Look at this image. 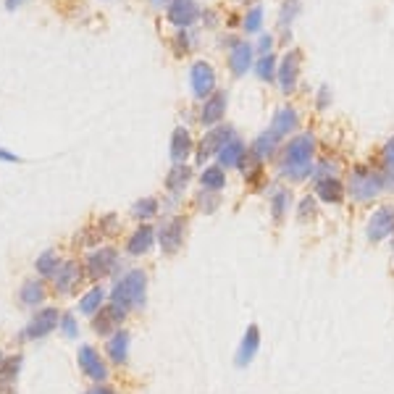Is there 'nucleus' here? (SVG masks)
I'll list each match as a JSON object with an SVG mask.
<instances>
[{
	"instance_id": "16",
	"label": "nucleus",
	"mask_w": 394,
	"mask_h": 394,
	"mask_svg": "<svg viewBox=\"0 0 394 394\" xmlns=\"http://www.w3.org/2000/svg\"><path fill=\"white\" fill-rule=\"evenodd\" d=\"M58 324H61L58 307H39L37 313L32 315V321L27 324V329L21 331V336H24V339H42V336H48Z\"/></svg>"
},
{
	"instance_id": "9",
	"label": "nucleus",
	"mask_w": 394,
	"mask_h": 394,
	"mask_svg": "<svg viewBox=\"0 0 394 394\" xmlns=\"http://www.w3.org/2000/svg\"><path fill=\"white\" fill-rule=\"evenodd\" d=\"M84 279H87L84 266H79L77 260H61L58 271L53 274V289L58 295H74Z\"/></svg>"
},
{
	"instance_id": "43",
	"label": "nucleus",
	"mask_w": 394,
	"mask_h": 394,
	"mask_svg": "<svg viewBox=\"0 0 394 394\" xmlns=\"http://www.w3.org/2000/svg\"><path fill=\"white\" fill-rule=\"evenodd\" d=\"M200 19H203V24H205V30H216V27H218V13H216V11L205 8Z\"/></svg>"
},
{
	"instance_id": "47",
	"label": "nucleus",
	"mask_w": 394,
	"mask_h": 394,
	"mask_svg": "<svg viewBox=\"0 0 394 394\" xmlns=\"http://www.w3.org/2000/svg\"><path fill=\"white\" fill-rule=\"evenodd\" d=\"M150 3H153L155 8H166V6H168V3H171V0H150Z\"/></svg>"
},
{
	"instance_id": "23",
	"label": "nucleus",
	"mask_w": 394,
	"mask_h": 394,
	"mask_svg": "<svg viewBox=\"0 0 394 394\" xmlns=\"http://www.w3.org/2000/svg\"><path fill=\"white\" fill-rule=\"evenodd\" d=\"M292 205H295V192H292L289 187H276L274 192H271V200H268L274 224H284L286 218H289Z\"/></svg>"
},
{
	"instance_id": "35",
	"label": "nucleus",
	"mask_w": 394,
	"mask_h": 394,
	"mask_svg": "<svg viewBox=\"0 0 394 394\" xmlns=\"http://www.w3.org/2000/svg\"><path fill=\"white\" fill-rule=\"evenodd\" d=\"M297 16H300V0H284L281 8H279V21H276V27L281 32H289V27L295 24Z\"/></svg>"
},
{
	"instance_id": "26",
	"label": "nucleus",
	"mask_w": 394,
	"mask_h": 394,
	"mask_svg": "<svg viewBox=\"0 0 394 394\" xmlns=\"http://www.w3.org/2000/svg\"><path fill=\"white\" fill-rule=\"evenodd\" d=\"M110 363L113 365H127L129 360V331L127 329H118L116 334H110L108 345H106Z\"/></svg>"
},
{
	"instance_id": "19",
	"label": "nucleus",
	"mask_w": 394,
	"mask_h": 394,
	"mask_svg": "<svg viewBox=\"0 0 394 394\" xmlns=\"http://www.w3.org/2000/svg\"><path fill=\"white\" fill-rule=\"evenodd\" d=\"M281 145H284V139H279L271 129H266V132H260V134L253 139V145H250V155H255L260 163H271V160L279 158Z\"/></svg>"
},
{
	"instance_id": "17",
	"label": "nucleus",
	"mask_w": 394,
	"mask_h": 394,
	"mask_svg": "<svg viewBox=\"0 0 394 394\" xmlns=\"http://www.w3.org/2000/svg\"><path fill=\"white\" fill-rule=\"evenodd\" d=\"M313 195H315V200H321L326 205H342L347 200V184L339 177L315 179Z\"/></svg>"
},
{
	"instance_id": "46",
	"label": "nucleus",
	"mask_w": 394,
	"mask_h": 394,
	"mask_svg": "<svg viewBox=\"0 0 394 394\" xmlns=\"http://www.w3.org/2000/svg\"><path fill=\"white\" fill-rule=\"evenodd\" d=\"M24 3H27V0H6V8H8V11H16V8H21Z\"/></svg>"
},
{
	"instance_id": "37",
	"label": "nucleus",
	"mask_w": 394,
	"mask_h": 394,
	"mask_svg": "<svg viewBox=\"0 0 394 394\" xmlns=\"http://www.w3.org/2000/svg\"><path fill=\"white\" fill-rule=\"evenodd\" d=\"M37 274L39 276H48V279H53V274L58 271V266H61V258H58V253L56 250H45L42 255L37 258Z\"/></svg>"
},
{
	"instance_id": "8",
	"label": "nucleus",
	"mask_w": 394,
	"mask_h": 394,
	"mask_svg": "<svg viewBox=\"0 0 394 394\" xmlns=\"http://www.w3.org/2000/svg\"><path fill=\"white\" fill-rule=\"evenodd\" d=\"M184 234H187V218L184 216H171L168 221H163L158 229V245L163 250V255H177L184 245Z\"/></svg>"
},
{
	"instance_id": "40",
	"label": "nucleus",
	"mask_w": 394,
	"mask_h": 394,
	"mask_svg": "<svg viewBox=\"0 0 394 394\" xmlns=\"http://www.w3.org/2000/svg\"><path fill=\"white\" fill-rule=\"evenodd\" d=\"M274 48H276V34L260 32L255 42V56H268V53H274Z\"/></svg>"
},
{
	"instance_id": "38",
	"label": "nucleus",
	"mask_w": 394,
	"mask_h": 394,
	"mask_svg": "<svg viewBox=\"0 0 394 394\" xmlns=\"http://www.w3.org/2000/svg\"><path fill=\"white\" fill-rule=\"evenodd\" d=\"M315 203H318L315 195H305L297 203V221H300V224H307L310 218H315V213H318V205H315Z\"/></svg>"
},
{
	"instance_id": "11",
	"label": "nucleus",
	"mask_w": 394,
	"mask_h": 394,
	"mask_svg": "<svg viewBox=\"0 0 394 394\" xmlns=\"http://www.w3.org/2000/svg\"><path fill=\"white\" fill-rule=\"evenodd\" d=\"M227 108H229V92H227V89H216L210 98L203 100L200 113H197V121H200L203 127H208V129L218 127V124H224Z\"/></svg>"
},
{
	"instance_id": "6",
	"label": "nucleus",
	"mask_w": 394,
	"mask_h": 394,
	"mask_svg": "<svg viewBox=\"0 0 394 394\" xmlns=\"http://www.w3.org/2000/svg\"><path fill=\"white\" fill-rule=\"evenodd\" d=\"M118 266H121V260H118L116 247H98V250H92L87 255V260H84L87 279H92V281H100V279H106V276L116 274Z\"/></svg>"
},
{
	"instance_id": "28",
	"label": "nucleus",
	"mask_w": 394,
	"mask_h": 394,
	"mask_svg": "<svg viewBox=\"0 0 394 394\" xmlns=\"http://www.w3.org/2000/svg\"><path fill=\"white\" fill-rule=\"evenodd\" d=\"M200 187L210 189V192H224L227 189V168H221L218 163L205 166L200 171Z\"/></svg>"
},
{
	"instance_id": "13",
	"label": "nucleus",
	"mask_w": 394,
	"mask_h": 394,
	"mask_svg": "<svg viewBox=\"0 0 394 394\" xmlns=\"http://www.w3.org/2000/svg\"><path fill=\"white\" fill-rule=\"evenodd\" d=\"M77 363H79V371L87 376V379L98 381V384H106V379H108V365H106V360L100 357V352L95 347H89V345L79 347Z\"/></svg>"
},
{
	"instance_id": "5",
	"label": "nucleus",
	"mask_w": 394,
	"mask_h": 394,
	"mask_svg": "<svg viewBox=\"0 0 394 394\" xmlns=\"http://www.w3.org/2000/svg\"><path fill=\"white\" fill-rule=\"evenodd\" d=\"M303 50L300 48H292L286 50L284 56L279 58V71H276V84L281 89V95H295L297 92V84H300V71H303Z\"/></svg>"
},
{
	"instance_id": "1",
	"label": "nucleus",
	"mask_w": 394,
	"mask_h": 394,
	"mask_svg": "<svg viewBox=\"0 0 394 394\" xmlns=\"http://www.w3.org/2000/svg\"><path fill=\"white\" fill-rule=\"evenodd\" d=\"M315 166V134L300 132L295 137H289L279 150L276 158V177L284 179V182H305L307 177H313Z\"/></svg>"
},
{
	"instance_id": "29",
	"label": "nucleus",
	"mask_w": 394,
	"mask_h": 394,
	"mask_svg": "<svg viewBox=\"0 0 394 394\" xmlns=\"http://www.w3.org/2000/svg\"><path fill=\"white\" fill-rule=\"evenodd\" d=\"M253 71H255V77L260 79V82H268V84H271V82H276V71H279V56H276V53L258 56Z\"/></svg>"
},
{
	"instance_id": "4",
	"label": "nucleus",
	"mask_w": 394,
	"mask_h": 394,
	"mask_svg": "<svg viewBox=\"0 0 394 394\" xmlns=\"http://www.w3.org/2000/svg\"><path fill=\"white\" fill-rule=\"evenodd\" d=\"M236 137V129L231 124H218V127H210L200 137V142L195 145V163L197 166H205L210 158H216L221 153V148L227 145L229 139Z\"/></svg>"
},
{
	"instance_id": "39",
	"label": "nucleus",
	"mask_w": 394,
	"mask_h": 394,
	"mask_svg": "<svg viewBox=\"0 0 394 394\" xmlns=\"http://www.w3.org/2000/svg\"><path fill=\"white\" fill-rule=\"evenodd\" d=\"M379 163L381 171H394V137H389L379 150Z\"/></svg>"
},
{
	"instance_id": "25",
	"label": "nucleus",
	"mask_w": 394,
	"mask_h": 394,
	"mask_svg": "<svg viewBox=\"0 0 394 394\" xmlns=\"http://www.w3.org/2000/svg\"><path fill=\"white\" fill-rule=\"evenodd\" d=\"M192 177H195V171H192L189 163H174L171 171H168V177H166V189L171 192V197L184 195V189L189 187Z\"/></svg>"
},
{
	"instance_id": "20",
	"label": "nucleus",
	"mask_w": 394,
	"mask_h": 394,
	"mask_svg": "<svg viewBox=\"0 0 394 394\" xmlns=\"http://www.w3.org/2000/svg\"><path fill=\"white\" fill-rule=\"evenodd\" d=\"M195 137L187 127H177L171 134V145H168V155L174 163H187L189 155H195Z\"/></svg>"
},
{
	"instance_id": "42",
	"label": "nucleus",
	"mask_w": 394,
	"mask_h": 394,
	"mask_svg": "<svg viewBox=\"0 0 394 394\" xmlns=\"http://www.w3.org/2000/svg\"><path fill=\"white\" fill-rule=\"evenodd\" d=\"M58 329H61V331H63V336H66V339H77V336H79L77 318H74V315H71V313H63V315H61Z\"/></svg>"
},
{
	"instance_id": "44",
	"label": "nucleus",
	"mask_w": 394,
	"mask_h": 394,
	"mask_svg": "<svg viewBox=\"0 0 394 394\" xmlns=\"http://www.w3.org/2000/svg\"><path fill=\"white\" fill-rule=\"evenodd\" d=\"M84 394H118L113 386H108V384H98V386H92L89 392H84Z\"/></svg>"
},
{
	"instance_id": "3",
	"label": "nucleus",
	"mask_w": 394,
	"mask_h": 394,
	"mask_svg": "<svg viewBox=\"0 0 394 394\" xmlns=\"http://www.w3.org/2000/svg\"><path fill=\"white\" fill-rule=\"evenodd\" d=\"M145 300H148V274L142 268L127 271L110 289V303L127 307V310L145 307Z\"/></svg>"
},
{
	"instance_id": "33",
	"label": "nucleus",
	"mask_w": 394,
	"mask_h": 394,
	"mask_svg": "<svg viewBox=\"0 0 394 394\" xmlns=\"http://www.w3.org/2000/svg\"><path fill=\"white\" fill-rule=\"evenodd\" d=\"M221 203H224V197H221V192H210V189H200L195 197V205L200 213H205V216H213L218 208H221Z\"/></svg>"
},
{
	"instance_id": "30",
	"label": "nucleus",
	"mask_w": 394,
	"mask_h": 394,
	"mask_svg": "<svg viewBox=\"0 0 394 394\" xmlns=\"http://www.w3.org/2000/svg\"><path fill=\"white\" fill-rule=\"evenodd\" d=\"M263 21H266V13H263V6L260 3H255V6H250V8L245 11V16H242V32L245 34H260V30H263Z\"/></svg>"
},
{
	"instance_id": "10",
	"label": "nucleus",
	"mask_w": 394,
	"mask_h": 394,
	"mask_svg": "<svg viewBox=\"0 0 394 394\" xmlns=\"http://www.w3.org/2000/svg\"><path fill=\"white\" fill-rule=\"evenodd\" d=\"M127 307L116 305V303H106V305L100 307L98 313L92 315V331L100 336H110L116 334L121 324L127 321Z\"/></svg>"
},
{
	"instance_id": "22",
	"label": "nucleus",
	"mask_w": 394,
	"mask_h": 394,
	"mask_svg": "<svg viewBox=\"0 0 394 394\" xmlns=\"http://www.w3.org/2000/svg\"><path fill=\"white\" fill-rule=\"evenodd\" d=\"M258 350H260V329H258L255 324H250L245 336H242V342H239V350H236V355H234L236 368H247V365L255 360Z\"/></svg>"
},
{
	"instance_id": "45",
	"label": "nucleus",
	"mask_w": 394,
	"mask_h": 394,
	"mask_svg": "<svg viewBox=\"0 0 394 394\" xmlns=\"http://www.w3.org/2000/svg\"><path fill=\"white\" fill-rule=\"evenodd\" d=\"M0 160H6V163H21L19 155H13V153H8V150L0 148Z\"/></svg>"
},
{
	"instance_id": "41",
	"label": "nucleus",
	"mask_w": 394,
	"mask_h": 394,
	"mask_svg": "<svg viewBox=\"0 0 394 394\" xmlns=\"http://www.w3.org/2000/svg\"><path fill=\"white\" fill-rule=\"evenodd\" d=\"M329 108H331V87L321 84V87L315 89V110H318V113H326Z\"/></svg>"
},
{
	"instance_id": "24",
	"label": "nucleus",
	"mask_w": 394,
	"mask_h": 394,
	"mask_svg": "<svg viewBox=\"0 0 394 394\" xmlns=\"http://www.w3.org/2000/svg\"><path fill=\"white\" fill-rule=\"evenodd\" d=\"M245 155H247L245 139L236 134L234 139H229L227 145L221 148V153L216 155V160H218V166H221V168H227V171H231V168H239V166H242V160H245Z\"/></svg>"
},
{
	"instance_id": "21",
	"label": "nucleus",
	"mask_w": 394,
	"mask_h": 394,
	"mask_svg": "<svg viewBox=\"0 0 394 394\" xmlns=\"http://www.w3.org/2000/svg\"><path fill=\"white\" fill-rule=\"evenodd\" d=\"M158 242V231L150 224H139L134 231H132V236L127 239V253L132 258H142L150 253V247Z\"/></svg>"
},
{
	"instance_id": "18",
	"label": "nucleus",
	"mask_w": 394,
	"mask_h": 394,
	"mask_svg": "<svg viewBox=\"0 0 394 394\" xmlns=\"http://www.w3.org/2000/svg\"><path fill=\"white\" fill-rule=\"evenodd\" d=\"M271 132H274L279 139H289L297 134V129H300V113H297L295 106H281V108L276 110L274 118H271Z\"/></svg>"
},
{
	"instance_id": "27",
	"label": "nucleus",
	"mask_w": 394,
	"mask_h": 394,
	"mask_svg": "<svg viewBox=\"0 0 394 394\" xmlns=\"http://www.w3.org/2000/svg\"><path fill=\"white\" fill-rule=\"evenodd\" d=\"M45 297H48V289H45V281H39V279H27L19 289L21 305L27 307H37L39 303H45Z\"/></svg>"
},
{
	"instance_id": "2",
	"label": "nucleus",
	"mask_w": 394,
	"mask_h": 394,
	"mask_svg": "<svg viewBox=\"0 0 394 394\" xmlns=\"http://www.w3.org/2000/svg\"><path fill=\"white\" fill-rule=\"evenodd\" d=\"M345 184H347V197L355 200V203H360V205L374 203L376 197L386 189L384 171L374 168L371 163H357V166H352Z\"/></svg>"
},
{
	"instance_id": "31",
	"label": "nucleus",
	"mask_w": 394,
	"mask_h": 394,
	"mask_svg": "<svg viewBox=\"0 0 394 394\" xmlns=\"http://www.w3.org/2000/svg\"><path fill=\"white\" fill-rule=\"evenodd\" d=\"M158 210H160V203H158V197H142V200H137L134 205H132V218L134 221H145L148 224L150 218L158 216Z\"/></svg>"
},
{
	"instance_id": "32",
	"label": "nucleus",
	"mask_w": 394,
	"mask_h": 394,
	"mask_svg": "<svg viewBox=\"0 0 394 394\" xmlns=\"http://www.w3.org/2000/svg\"><path fill=\"white\" fill-rule=\"evenodd\" d=\"M103 305H106V289L103 286H92L87 295L79 300V310L84 315H95Z\"/></svg>"
},
{
	"instance_id": "36",
	"label": "nucleus",
	"mask_w": 394,
	"mask_h": 394,
	"mask_svg": "<svg viewBox=\"0 0 394 394\" xmlns=\"http://www.w3.org/2000/svg\"><path fill=\"white\" fill-rule=\"evenodd\" d=\"M171 45H174V50H177L179 56H187V53H192L197 48V32L192 27L189 30H177Z\"/></svg>"
},
{
	"instance_id": "12",
	"label": "nucleus",
	"mask_w": 394,
	"mask_h": 394,
	"mask_svg": "<svg viewBox=\"0 0 394 394\" xmlns=\"http://www.w3.org/2000/svg\"><path fill=\"white\" fill-rule=\"evenodd\" d=\"M227 63H229V71H231V77H245L247 71L255 66V45H250L247 39H236L234 45L229 48L227 53Z\"/></svg>"
},
{
	"instance_id": "34",
	"label": "nucleus",
	"mask_w": 394,
	"mask_h": 394,
	"mask_svg": "<svg viewBox=\"0 0 394 394\" xmlns=\"http://www.w3.org/2000/svg\"><path fill=\"white\" fill-rule=\"evenodd\" d=\"M329 177H342V166H339V160L331 155H324L321 160H315L313 166V182L315 179H329Z\"/></svg>"
},
{
	"instance_id": "7",
	"label": "nucleus",
	"mask_w": 394,
	"mask_h": 394,
	"mask_svg": "<svg viewBox=\"0 0 394 394\" xmlns=\"http://www.w3.org/2000/svg\"><path fill=\"white\" fill-rule=\"evenodd\" d=\"M189 87H192V95H195L197 100L210 98V95L218 89L216 69H213V66L203 58L195 61V63L189 66Z\"/></svg>"
},
{
	"instance_id": "14",
	"label": "nucleus",
	"mask_w": 394,
	"mask_h": 394,
	"mask_svg": "<svg viewBox=\"0 0 394 394\" xmlns=\"http://www.w3.org/2000/svg\"><path fill=\"white\" fill-rule=\"evenodd\" d=\"M200 16H203V8L197 6V0H171L166 6V19L177 30H189Z\"/></svg>"
},
{
	"instance_id": "15",
	"label": "nucleus",
	"mask_w": 394,
	"mask_h": 394,
	"mask_svg": "<svg viewBox=\"0 0 394 394\" xmlns=\"http://www.w3.org/2000/svg\"><path fill=\"white\" fill-rule=\"evenodd\" d=\"M365 234L371 242H384L394 234V205H379L368 218Z\"/></svg>"
}]
</instances>
